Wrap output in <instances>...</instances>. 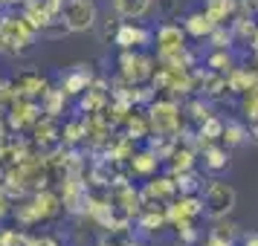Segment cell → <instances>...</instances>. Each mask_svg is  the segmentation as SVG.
I'll list each match as a JSON object with an SVG mask.
<instances>
[{"mask_svg": "<svg viewBox=\"0 0 258 246\" xmlns=\"http://www.w3.org/2000/svg\"><path fill=\"white\" fill-rule=\"evenodd\" d=\"M35 246H58V240H55V237H44V234H41Z\"/></svg>", "mask_w": 258, "mask_h": 246, "instance_id": "cell-36", "label": "cell"}, {"mask_svg": "<svg viewBox=\"0 0 258 246\" xmlns=\"http://www.w3.org/2000/svg\"><path fill=\"white\" fill-rule=\"evenodd\" d=\"M221 142L226 145V148L244 145V142H249V130H246L244 122H235V119H229V122H223V136H221Z\"/></svg>", "mask_w": 258, "mask_h": 246, "instance_id": "cell-22", "label": "cell"}, {"mask_svg": "<svg viewBox=\"0 0 258 246\" xmlns=\"http://www.w3.org/2000/svg\"><path fill=\"white\" fill-rule=\"evenodd\" d=\"M246 130H249V139L258 142V119H252V122H246Z\"/></svg>", "mask_w": 258, "mask_h": 246, "instance_id": "cell-35", "label": "cell"}, {"mask_svg": "<svg viewBox=\"0 0 258 246\" xmlns=\"http://www.w3.org/2000/svg\"><path fill=\"white\" fill-rule=\"evenodd\" d=\"M61 145H64V148H79V145H84V116L70 119V122L61 128Z\"/></svg>", "mask_w": 258, "mask_h": 246, "instance_id": "cell-24", "label": "cell"}, {"mask_svg": "<svg viewBox=\"0 0 258 246\" xmlns=\"http://www.w3.org/2000/svg\"><path fill=\"white\" fill-rule=\"evenodd\" d=\"M49 84L38 75V72H24L21 78H15V96H24V99H32V102H41L47 96Z\"/></svg>", "mask_w": 258, "mask_h": 246, "instance_id": "cell-13", "label": "cell"}, {"mask_svg": "<svg viewBox=\"0 0 258 246\" xmlns=\"http://www.w3.org/2000/svg\"><path fill=\"white\" fill-rule=\"evenodd\" d=\"M200 200H203V214L209 220H221V217H229L235 211L238 191L223 180H206V186L200 191Z\"/></svg>", "mask_w": 258, "mask_h": 246, "instance_id": "cell-2", "label": "cell"}, {"mask_svg": "<svg viewBox=\"0 0 258 246\" xmlns=\"http://www.w3.org/2000/svg\"><path fill=\"white\" fill-rule=\"evenodd\" d=\"M203 246H235V240H226V237H221V234L206 232V237H203Z\"/></svg>", "mask_w": 258, "mask_h": 246, "instance_id": "cell-33", "label": "cell"}, {"mask_svg": "<svg viewBox=\"0 0 258 246\" xmlns=\"http://www.w3.org/2000/svg\"><path fill=\"white\" fill-rule=\"evenodd\" d=\"M119 75L125 78L128 84H145L151 81L154 75V64H157V58L154 55H148V52H142V49H122L119 52Z\"/></svg>", "mask_w": 258, "mask_h": 246, "instance_id": "cell-5", "label": "cell"}, {"mask_svg": "<svg viewBox=\"0 0 258 246\" xmlns=\"http://www.w3.org/2000/svg\"><path fill=\"white\" fill-rule=\"evenodd\" d=\"M215 49H232L235 44V35H232V26L229 24H218L215 29H212V35L206 38Z\"/></svg>", "mask_w": 258, "mask_h": 246, "instance_id": "cell-27", "label": "cell"}, {"mask_svg": "<svg viewBox=\"0 0 258 246\" xmlns=\"http://www.w3.org/2000/svg\"><path fill=\"white\" fill-rule=\"evenodd\" d=\"M183 116H186L188 122L195 125V128H198L200 122H206V119L212 116V105L206 102V96H200V99H191V102L183 107Z\"/></svg>", "mask_w": 258, "mask_h": 246, "instance_id": "cell-25", "label": "cell"}, {"mask_svg": "<svg viewBox=\"0 0 258 246\" xmlns=\"http://www.w3.org/2000/svg\"><path fill=\"white\" fill-rule=\"evenodd\" d=\"M3 180H6V162L0 159V186H3Z\"/></svg>", "mask_w": 258, "mask_h": 246, "instance_id": "cell-38", "label": "cell"}, {"mask_svg": "<svg viewBox=\"0 0 258 246\" xmlns=\"http://www.w3.org/2000/svg\"><path fill=\"white\" fill-rule=\"evenodd\" d=\"M145 116L151 125V133H163V136H177L183 130V107L174 96H157L151 105L145 107Z\"/></svg>", "mask_w": 258, "mask_h": 246, "instance_id": "cell-1", "label": "cell"}, {"mask_svg": "<svg viewBox=\"0 0 258 246\" xmlns=\"http://www.w3.org/2000/svg\"><path fill=\"white\" fill-rule=\"evenodd\" d=\"M125 136H131L134 142H140V139H148L151 136V125H148V116L145 113H140V110H134L128 119H125Z\"/></svg>", "mask_w": 258, "mask_h": 246, "instance_id": "cell-21", "label": "cell"}, {"mask_svg": "<svg viewBox=\"0 0 258 246\" xmlns=\"http://www.w3.org/2000/svg\"><path fill=\"white\" fill-rule=\"evenodd\" d=\"M90 84H93V72L84 70V64H79L76 70H70L64 78H61V90H64L67 96H82Z\"/></svg>", "mask_w": 258, "mask_h": 246, "instance_id": "cell-17", "label": "cell"}, {"mask_svg": "<svg viewBox=\"0 0 258 246\" xmlns=\"http://www.w3.org/2000/svg\"><path fill=\"white\" fill-rule=\"evenodd\" d=\"M200 214H203V200H200V194H177L165 206V217H168V226L171 229L198 223Z\"/></svg>", "mask_w": 258, "mask_h": 246, "instance_id": "cell-9", "label": "cell"}, {"mask_svg": "<svg viewBox=\"0 0 258 246\" xmlns=\"http://www.w3.org/2000/svg\"><path fill=\"white\" fill-rule=\"evenodd\" d=\"M244 113H246V122H252V119H258V78L252 84H249V90H244Z\"/></svg>", "mask_w": 258, "mask_h": 246, "instance_id": "cell-28", "label": "cell"}, {"mask_svg": "<svg viewBox=\"0 0 258 246\" xmlns=\"http://www.w3.org/2000/svg\"><path fill=\"white\" fill-rule=\"evenodd\" d=\"M131 246H145V243H140V240H134V243H131Z\"/></svg>", "mask_w": 258, "mask_h": 246, "instance_id": "cell-39", "label": "cell"}, {"mask_svg": "<svg viewBox=\"0 0 258 246\" xmlns=\"http://www.w3.org/2000/svg\"><path fill=\"white\" fill-rule=\"evenodd\" d=\"M203 12L209 15L215 24H229L235 15L241 12V0H206Z\"/></svg>", "mask_w": 258, "mask_h": 246, "instance_id": "cell-18", "label": "cell"}, {"mask_svg": "<svg viewBox=\"0 0 258 246\" xmlns=\"http://www.w3.org/2000/svg\"><path fill=\"white\" fill-rule=\"evenodd\" d=\"M200 153H203V168L206 171H226L229 168V151H226V145L223 142H212V145H206V148H200Z\"/></svg>", "mask_w": 258, "mask_h": 246, "instance_id": "cell-19", "label": "cell"}, {"mask_svg": "<svg viewBox=\"0 0 258 246\" xmlns=\"http://www.w3.org/2000/svg\"><path fill=\"white\" fill-rule=\"evenodd\" d=\"M215 21H212L209 15L203 12H191V15H186L183 18V29H186V35L188 38H195V41H203V38H209L212 35V29H215Z\"/></svg>", "mask_w": 258, "mask_h": 246, "instance_id": "cell-16", "label": "cell"}, {"mask_svg": "<svg viewBox=\"0 0 258 246\" xmlns=\"http://www.w3.org/2000/svg\"><path fill=\"white\" fill-rule=\"evenodd\" d=\"M67 99H70V96L64 93L61 87H58V90H55V87H49L47 96L41 99V110H44L47 116H55V119H58L61 113H64V107H67Z\"/></svg>", "mask_w": 258, "mask_h": 246, "instance_id": "cell-23", "label": "cell"}, {"mask_svg": "<svg viewBox=\"0 0 258 246\" xmlns=\"http://www.w3.org/2000/svg\"><path fill=\"white\" fill-rule=\"evenodd\" d=\"M26 232H18V229H0V246H24Z\"/></svg>", "mask_w": 258, "mask_h": 246, "instance_id": "cell-30", "label": "cell"}, {"mask_svg": "<svg viewBox=\"0 0 258 246\" xmlns=\"http://www.w3.org/2000/svg\"><path fill=\"white\" fill-rule=\"evenodd\" d=\"M110 9L122 21H140L154 9V0H110Z\"/></svg>", "mask_w": 258, "mask_h": 246, "instance_id": "cell-15", "label": "cell"}, {"mask_svg": "<svg viewBox=\"0 0 258 246\" xmlns=\"http://www.w3.org/2000/svg\"><path fill=\"white\" fill-rule=\"evenodd\" d=\"M249 49L258 55V26H255V32H252V38H249Z\"/></svg>", "mask_w": 258, "mask_h": 246, "instance_id": "cell-37", "label": "cell"}, {"mask_svg": "<svg viewBox=\"0 0 258 246\" xmlns=\"http://www.w3.org/2000/svg\"><path fill=\"white\" fill-rule=\"evenodd\" d=\"M0 35H3V44H6V52H26V49L35 44L38 32L26 24V18L21 12H0Z\"/></svg>", "mask_w": 258, "mask_h": 246, "instance_id": "cell-3", "label": "cell"}, {"mask_svg": "<svg viewBox=\"0 0 258 246\" xmlns=\"http://www.w3.org/2000/svg\"><path fill=\"white\" fill-rule=\"evenodd\" d=\"M58 194H61V206H64V211L84 217V209H87V203H90V183H87L84 171H73V174L61 177Z\"/></svg>", "mask_w": 258, "mask_h": 246, "instance_id": "cell-4", "label": "cell"}, {"mask_svg": "<svg viewBox=\"0 0 258 246\" xmlns=\"http://www.w3.org/2000/svg\"><path fill=\"white\" fill-rule=\"evenodd\" d=\"M12 209H15V200L0 188V220H6V217H12Z\"/></svg>", "mask_w": 258, "mask_h": 246, "instance_id": "cell-31", "label": "cell"}, {"mask_svg": "<svg viewBox=\"0 0 258 246\" xmlns=\"http://www.w3.org/2000/svg\"><path fill=\"white\" fill-rule=\"evenodd\" d=\"M241 246H258V232H249L241 237Z\"/></svg>", "mask_w": 258, "mask_h": 246, "instance_id": "cell-34", "label": "cell"}, {"mask_svg": "<svg viewBox=\"0 0 258 246\" xmlns=\"http://www.w3.org/2000/svg\"><path fill=\"white\" fill-rule=\"evenodd\" d=\"M188 35L183 24H160L154 32V49H157V61H168L188 49Z\"/></svg>", "mask_w": 258, "mask_h": 246, "instance_id": "cell-7", "label": "cell"}, {"mask_svg": "<svg viewBox=\"0 0 258 246\" xmlns=\"http://www.w3.org/2000/svg\"><path fill=\"white\" fill-rule=\"evenodd\" d=\"M160 165H163V159H160L151 148H142V151H134V156L128 159V171L148 180V177H154L160 171Z\"/></svg>", "mask_w": 258, "mask_h": 246, "instance_id": "cell-12", "label": "cell"}, {"mask_svg": "<svg viewBox=\"0 0 258 246\" xmlns=\"http://www.w3.org/2000/svg\"><path fill=\"white\" fill-rule=\"evenodd\" d=\"M113 44L119 49H148L154 47V29L137 24V21H119Z\"/></svg>", "mask_w": 258, "mask_h": 246, "instance_id": "cell-10", "label": "cell"}, {"mask_svg": "<svg viewBox=\"0 0 258 246\" xmlns=\"http://www.w3.org/2000/svg\"><path fill=\"white\" fill-rule=\"evenodd\" d=\"M107 105H110V90L105 87V81H93L79 99L82 113H105Z\"/></svg>", "mask_w": 258, "mask_h": 246, "instance_id": "cell-11", "label": "cell"}, {"mask_svg": "<svg viewBox=\"0 0 258 246\" xmlns=\"http://www.w3.org/2000/svg\"><path fill=\"white\" fill-rule=\"evenodd\" d=\"M61 3H64V0H24V6H35V9H41V12L52 15V18H58Z\"/></svg>", "mask_w": 258, "mask_h": 246, "instance_id": "cell-29", "label": "cell"}, {"mask_svg": "<svg viewBox=\"0 0 258 246\" xmlns=\"http://www.w3.org/2000/svg\"><path fill=\"white\" fill-rule=\"evenodd\" d=\"M168 174L177 177V174H186V171H191V168H198V148L195 145H177V151L171 153V159H168Z\"/></svg>", "mask_w": 258, "mask_h": 246, "instance_id": "cell-14", "label": "cell"}, {"mask_svg": "<svg viewBox=\"0 0 258 246\" xmlns=\"http://www.w3.org/2000/svg\"><path fill=\"white\" fill-rule=\"evenodd\" d=\"M140 194H142V209H165L180 191H177V180L171 174H165V177L154 174L140 188Z\"/></svg>", "mask_w": 258, "mask_h": 246, "instance_id": "cell-8", "label": "cell"}, {"mask_svg": "<svg viewBox=\"0 0 258 246\" xmlns=\"http://www.w3.org/2000/svg\"><path fill=\"white\" fill-rule=\"evenodd\" d=\"M134 223H137V229L142 234H154V232H160V229L168 226V217H165V209H142L134 217Z\"/></svg>", "mask_w": 258, "mask_h": 246, "instance_id": "cell-20", "label": "cell"}, {"mask_svg": "<svg viewBox=\"0 0 258 246\" xmlns=\"http://www.w3.org/2000/svg\"><path fill=\"white\" fill-rule=\"evenodd\" d=\"M58 18L70 32H90L99 26V9L93 0H64Z\"/></svg>", "mask_w": 258, "mask_h": 246, "instance_id": "cell-6", "label": "cell"}, {"mask_svg": "<svg viewBox=\"0 0 258 246\" xmlns=\"http://www.w3.org/2000/svg\"><path fill=\"white\" fill-rule=\"evenodd\" d=\"M9 139H12V130L6 122H0V159L6 156V148H9Z\"/></svg>", "mask_w": 258, "mask_h": 246, "instance_id": "cell-32", "label": "cell"}, {"mask_svg": "<svg viewBox=\"0 0 258 246\" xmlns=\"http://www.w3.org/2000/svg\"><path fill=\"white\" fill-rule=\"evenodd\" d=\"M206 67H209V70H215V72H221V75H229L238 64H235L232 49H215L209 58H206Z\"/></svg>", "mask_w": 258, "mask_h": 246, "instance_id": "cell-26", "label": "cell"}]
</instances>
